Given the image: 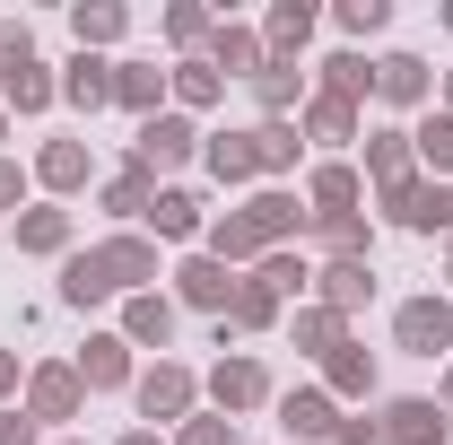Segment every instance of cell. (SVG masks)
I'll use <instances>...</instances> for the list:
<instances>
[{
    "label": "cell",
    "instance_id": "25",
    "mask_svg": "<svg viewBox=\"0 0 453 445\" xmlns=\"http://www.w3.org/2000/svg\"><path fill=\"white\" fill-rule=\"evenodd\" d=\"M244 88H253V105H262V122H296V105L314 97L296 61H271V70H262V79H244Z\"/></svg>",
    "mask_w": 453,
    "mask_h": 445
},
{
    "label": "cell",
    "instance_id": "43",
    "mask_svg": "<svg viewBox=\"0 0 453 445\" xmlns=\"http://www.w3.org/2000/svg\"><path fill=\"white\" fill-rule=\"evenodd\" d=\"M332 18H340V35H384L393 27V0H340Z\"/></svg>",
    "mask_w": 453,
    "mask_h": 445
},
{
    "label": "cell",
    "instance_id": "15",
    "mask_svg": "<svg viewBox=\"0 0 453 445\" xmlns=\"http://www.w3.org/2000/svg\"><path fill=\"white\" fill-rule=\"evenodd\" d=\"M244 219H253V236H262V254H280L288 236H305V219H314V210H305L288 183H262V192L244 201Z\"/></svg>",
    "mask_w": 453,
    "mask_h": 445
},
{
    "label": "cell",
    "instance_id": "47",
    "mask_svg": "<svg viewBox=\"0 0 453 445\" xmlns=\"http://www.w3.org/2000/svg\"><path fill=\"white\" fill-rule=\"evenodd\" d=\"M18 393H27V367H18V349H9V340H0V410H9V402H18Z\"/></svg>",
    "mask_w": 453,
    "mask_h": 445
},
{
    "label": "cell",
    "instance_id": "21",
    "mask_svg": "<svg viewBox=\"0 0 453 445\" xmlns=\"http://www.w3.org/2000/svg\"><path fill=\"white\" fill-rule=\"evenodd\" d=\"M113 332L131 340V349H166V340H174V297H157V288L122 297V324H113Z\"/></svg>",
    "mask_w": 453,
    "mask_h": 445
},
{
    "label": "cell",
    "instance_id": "42",
    "mask_svg": "<svg viewBox=\"0 0 453 445\" xmlns=\"http://www.w3.org/2000/svg\"><path fill=\"white\" fill-rule=\"evenodd\" d=\"M210 27H219V18H210V9H192V0H174V9H166V44H174L183 61H192V44H210Z\"/></svg>",
    "mask_w": 453,
    "mask_h": 445
},
{
    "label": "cell",
    "instance_id": "14",
    "mask_svg": "<svg viewBox=\"0 0 453 445\" xmlns=\"http://www.w3.org/2000/svg\"><path fill=\"white\" fill-rule=\"evenodd\" d=\"M375 97L401 105V113H427V105H436V70H427L418 53H384V61H375Z\"/></svg>",
    "mask_w": 453,
    "mask_h": 445
},
{
    "label": "cell",
    "instance_id": "6",
    "mask_svg": "<svg viewBox=\"0 0 453 445\" xmlns=\"http://www.w3.org/2000/svg\"><path fill=\"white\" fill-rule=\"evenodd\" d=\"M235 279L244 271H226L219 254H183V262H174V306H192V315L219 324L226 306H235Z\"/></svg>",
    "mask_w": 453,
    "mask_h": 445
},
{
    "label": "cell",
    "instance_id": "20",
    "mask_svg": "<svg viewBox=\"0 0 453 445\" xmlns=\"http://www.w3.org/2000/svg\"><path fill=\"white\" fill-rule=\"evenodd\" d=\"M53 97H61V79H53V70H44L35 53L0 61V105H9V113H44Z\"/></svg>",
    "mask_w": 453,
    "mask_h": 445
},
{
    "label": "cell",
    "instance_id": "13",
    "mask_svg": "<svg viewBox=\"0 0 453 445\" xmlns=\"http://www.w3.org/2000/svg\"><path fill=\"white\" fill-rule=\"evenodd\" d=\"M27 175H35L53 201H70V192H88V183H96V149H88V140H44Z\"/></svg>",
    "mask_w": 453,
    "mask_h": 445
},
{
    "label": "cell",
    "instance_id": "48",
    "mask_svg": "<svg viewBox=\"0 0 453 445\" xmlns=\"http://www.w3.org/2000/svg\"><path fill=\"white\" fill-rule=\"evenodd\" d=\"M332 445H375V419H366V410H340V428H332Z\"/></svg>",
    "mask_w": 453,
    "mask_h": 445
},
{
    "label": "cell",
    "instance_id": "17",
    "mask_svg": "<svg viewBox=\"0 0 453 445\" xmlns=\"http://www.w3.org/2000/svg\"><path fill=\"white\" fill-rule=\"evenodd\" d=\"M366 183L393 201L401 183H418V158H410V131L401 122H384V131H366Z\"/></svg>",
    "mask_w": 453,
    "mask_h": 445
},
{
    "label": "cell",
    "instance_id": "28",
    "mask_svg": "<svg viewBox=\"0 0 453 445\" xmlns=\"http://www.w3.org/2000/svg\"><path fill=\"white\" fill-rule=\"evenodd\" d=\"M105 297H122V288H113V271H105V254H96V245L61 262V306H79V315H88V306H105Z\"/></svg>",
    "mask_w": 453,
    "mask_h": 445
},
{
    "label": "cell",
    "instance_id": "50",
    "mask_svg": "<svg viewBox=\"0 0 453 445\" xmlns=\"http://www.w3.org/2000/svg\"><path fill=\"white\" fill-rule=\"evenodd\" d=\"M436 410H445V419H453V367H445V385H436Z\"/></svg>",
    "mask_w": 453,
    "mask_h": 445
},
{
    "label": "cell",
    "instance_id": "22",
    "mask_svg": "<svg viewBox=\"0 0 453 445\" xmlns=\"http://www.w3.org/2000/svg\"><path fill=\"white\" fill-rule=\"evenodd\" d=\"M296 131H305L314 149H349V140H366V131H357V105H340V97H323V88L296 105Z\"/></svg>",
    "mask_w": 453,
    "mask_h": 445
},
{
    "label": "cell",
    "instance_id": "34",
    "mask_svg": "<svg viewBox=\"0 0 453 445\" xmlns=\"http://www.w3.org/2000/svg\"><path fill=\"white\" fill-rule=\"evenodd\" d=\"M70 35H79V53H105V44L131 35V9H122V0H79V9H70Z\"/></svg>",
    "mask_w": 453,
    "mask_h": 445
},
{
    "label": "cell",
    "instance_id": "16",
    "mask_svg": "<svg viewBox=\"0 0 453 445\" xmlns=\"http://www.w3.org/2000/svg\"><path fill=\"white\" fill-rule=\"evenodd\" d=\"M357 201H366V175L349 167V158H323V167L305 175V210L314 219H349Z\"/></svg>",
    "mask_w": 453,
    "mask_h": 445
},
{
    "label": "cell",
    "instance_id": "32",
    "mask_svg": "<svg viewBox=\"0 0 453 445\" xmlns=\"http://www.w3.org/2000/svg\"><path fill=\"white\" fill-rule=\"evenodd\" d=\"M201 167L219 175V183H253L262 158H253V131H201Z\"/></svg>",
    "mask_w": 453,
    "mask_h": 445
},
{
    "label": "cell",
    "instance_id": "45",
    "mask_svg": "<svg viewBox=\"0 0 453 445\" xmlns=\"http://www.w3.org/2000/svg\"><path fill=\"white\" fill-rule=\"evenodd\" d=\"M27 183H35V175L18 167V158H0V210H9V219H18V201H27Z\"/></svg>",
    "mask_w": 453,
    "mask_h": 445
},
{
    "label": "cell",
    "instance_id": "31",
    "mask_svg": "<svg viewBox=\"0 0 453 445\" xmlns=\"http://www.w3.org/2000/svg\"><path fill=\"white\" fill-rule=\"evenodd\" d=\"M166 97H174V113H210L226 97V79L210 70V53H192V61H174V70H166Z\"/></svg>",
    "mask_w": 453,
    "mask_h": 445
},
{
    "label": "cell",
    "instance_id": "49",
    "mask_svg": "<svg viewBox=\"0 0 453 445\" xmlns=\"http://www.w3.org/2000/svg\"><path fill=\"white\" fill-rule=\"evenodd\" d=\"M113 445H166V437H157V428H122Z\"/></svg>",
    "mask_w": 453,
    "mask_h": 445
},
{
    "label": "cell",
    "instance_id": "52",
    "mask_svg": "<svg viewBox=\"0 0 453 445\" xmlns=\"http://www.w3.org/2000/svg\"><path fill=\"white\" fill-rule=\"evenodd\" d=\"M0 140H9V105H0Z\"/></svg>",
    "mask_w": 453,
    "mask_h": 445
},
{
    "label": "cell",
    "instance_id": "37",
    "mask_svg": "<svg viewBox=\"0 0 453 445\" xmlns=\"http://www.w3.org/2000/svg\"><path fill=\"white\" fill-rule=\"evenodd\" d=\"M288 340H296L305 358H332L340 340H349V315H332V306H296V315H288Z\"/></svg>",
    "mask_w": 453,
    "mask_h": 445
},
{
    "label": "cell",
    "instance_id": "2",
    "mask_svg": "<svg viewBox=\"0 0 453 445\" xmlns=\"http://www.w3.org/2000/svg\"><path fill=\"white\" fill-rule=\"evenodd\" d=\"M192 158H201V122H192V113H174V105L149 113V122H140V140H131V167L157 175V183H166V175H183Z\"/></svg>",
    "mask_w": 453,
    "mask_h": 445
},
{
    "label": "cell",
    "instance_id": "39",
    "mask_svg": "<svg viewBox=\"0 0 453 445\" xmlns=\"http://www.w3.org/2000/svg\"><path fill=\"white\" fill-rule=\"evenodd\" d=\"M253 158L280 183V175H296V158H305V131H296V122H253Z\"/></svg>",
    "mask_w": 453,
    "mask_h": 445
},
{
    "label": "cell",
    "instance_id": "10",
    "mask_svg": "<svg viewBox=\"0 0 453 445\" xmlns=\"http://www.w3.org/2000/svg\"><path fill=\"white\" fill-rule=\"evenodd\" d=\"M70 367H79V385H88V393H131V385H140V367H131V340H122V332H88Z\"/></svg>",
    "mask_w": 453,
    "mask_h": 445
},
{
    "label": "cell",
    "instance_id": "40",
    "mask_svg": "<svg viewBox=\"0 0 453 445\" xmlns=\"http://www.w3.org/2000/svg\"><path fill=\"white\" fill-rule=\"evenodd\" d=\"M253 279H262V288H271L280 306H288V297L305 306V288H314V271H305V254H288V245H280V254H262V262H253Z\"/></svg>",
    "mask_w": 453,
    "mask_h": 445
},
{
    "label": "cell",
    "instance_id": "12",
    "mask_svg": "<svg viewBox=\"0 0 453 445\" xmlns=\"http://www.w3.org/2000/svg\"><path fill=\"white\" fill-rule=\"evenodd\" d=\"M18 254H35V262H70L79 254V227H70V210L61 201H35V210H18Z\"/></svg>",
    "mask_w": 453,
    "mask_h": 445
},
{
    "label": "cell",
    "instance_id": "51",
    "mask_svg": "<svg viewBox=\"0 0 453 445\" xmlns=\"http://www.w3.org/2000/svg\"><path fill=\"white\" fill-rule=\"evenodd\" d=\"M445 113H453V70H445Z\"/></svg>",
    "mask_w": 453,
    "mask_h": 445
},
{
    "label": "cell",
    "instance_id": "4",
    "mask_svg": "<svg viewBox=\"0 0 453 445\" xmlns=\"http://www.w3.org/2000/svg\"><path fill=\"white\" fill-rule=\"evenodd\" d=\"M393 349H410V358H445L453 349V297H401L393 306Z\"/></svg>",
    "mask_w": 453,
    "mask_h": 445
},
{
    "label": "cell",
    "instance_id": "7",
    "mask_svg": "<svg viewBox=\"0 0 453 445\" xmlns=\"http://www.w3.org/2000/svg\"><path fill=\"white\" fill-rule=\"evenodd\" d=\"M453 419L436 410V393H393L384 419H375V445H445Z\"/></svg>",
    "mask_w": 453,
    "mask_h": 445
},
{
    "label": "cell",
    "instance_id": "27",
    "mask_svg": "<svg viewBox=\"0 0 453 445\" xmlns=\"http://www.w3.org/2000/svg\"><path fill=\"white\" fill-rule=\"evenodd\" d=\"M113 105L140 113V122L166 113V70H157V61H113Z\"/></svg>",
    "mask_w": 453,
    "mask_h": 445
},
{
    "label": "cell",
    "instance_id": "5",
    "mask_svg": "<svg viewBox=\"0 0 453 445\" xmlns=\"http://www.w3.org/2000/svg\"><path fill=\"white\" fill-rule=\"evenodd\" d=\"M18 410H27V419H35V428H70V419H79V410H88V385H79V367H27V402H18Z\"/></svg>",
    "mask_w": 453,
    "mask_h": 445
},
{
    "label": "cell",
    "instance_id": "36",
    "mask_svg": "<svg viewBox=\"0 0 453 445\" xmlns=\"http://www.w3.org/2000/svg\"><path fill=\"white\" fill-rule=\"evenodd\" d=\"M323 97H340V105H366V97H375V61L349 53V44H340V53H323Z\"/></svg>",
    "mask_w": 453,
    "mask_h": 445
},
{
    "label": "cell",
    "instance_id": "9",
    "mask_svg": "<svg viewBox=\"0 0 453 445\" xmlns=\"http://www.w3.org/2000/svg\"><path fill=\"white\" fill-rule=\"evenodd\" d=\"M149 245H201L210 236V210H201V192H183V183H157V201H149Z\"/></svg>",
    "mask_w": 453,
    "mask_h": 445
},
{
    "label": "cell",
    "instance_id": "1",
    "mask_svg": "<svg viewBox=\"0 0 453 445\" xmlns=\"http://www.w3.org/2000/svg\"><path fill=\"white\" fill-rule=\"evenodd\" d=\"M131 402H140V428H183V419L201 410V376H192L183 358H157V367H140Z\"/></svg>",
    "mask_w": 453,
    "mask_h": 445
},
{
    "label": "cell",
    "instance_id": "41",
    "mask_svg": "<svg viewBox=\"0 0 453 445\" xmlns=\"http://www.w3.org/2000/svg\"><path fill=\"white\" fill-rule=\"evenodd\" d=\"M105 201L113 219H149V201H157V175H140V167H122V175H105Z\"/></svg>",
    "mask_w": 453,
    "mask_h": 445
},
{
    "label": "cell",
    "instance_id": "38",
    "mask_svg": "<svg viewBox=\"0 0 453 445\" xmlns=\"http://www.w3.org/2000/svg\"><path fill=\"white\" fill-rule=\"evenodd\" d=\"M410 158L436 175V183L453 175V113H445V105H427V113H418V131H410Z\"/></svg>",
    "mask_w": 453,
    "mask_h": 445
},
{
    "label": "cell",
    "instance_id": "19",
    "mask_svg": "<svg viewBox=\"0 0 453 445\" xmlns=\"http://www.w3.org/2000/svg\"><path fill=\"white\" fill-rule=\"evenodd\" d=\"M280 315H288V306H280L253 271H244V279H235V306L219 315V349H226V340H244V332H280Z\"/></svg>",
    "mask_w": 453,
    "mask_h": 445
},
{
    "label": "cell",
    "instance_id": "44",
    "mask_svg": "<svg viewBox=\"0 0 453 445\" xmlns=\"http://www.w3.org/2000/svg\"><path fill=\"white\" fill-rule=\"evenodd\" d=\"M174 445H235V428H226L219 410H192V419L174 428Z\"/></svg>",
    "mask_w": 453,
    "mask_h": 445
},
{
    "label": "cell",
    "instance_id": "55",
    "mask_svg": "<svg viewBox=\"0 0 453 445\" xmlns=\"http://www.w3.org/2000/svg\"><path fill=\"white\" fill-rule=\"evenodd\" d=\"M61 445H88V437H61Z\"/></svg>",
    "mask_w": 453,
    "mask_h": 445
},
{
    "label": "cell",
    "instance_id": "33",
    "mask_svg": "<svg viewBox=\"0 0 453 445\" xmlns=\"http://www.w3.org/2000/svg\"><path fill=\"white\" fill-rule=\"evenodd\" d=\"M323 393H332L340 410H349V402H366V393H375V358H366L357 340H340L332 358H323Z\"/></svg>",
    "mask_w": 453,
    "mask_h": 445
},
{
    "label": "cell",
    "instance_id": "11",
    "mask_svg": "<svg viewBox=\"0 0 453 445\" xmlns=\"http://www.w3.org/2000/svg\"><path fill=\"white\" fill-rule=\"evenodd\" d=\"M210 70H219V79H262V70H271V44H262V27H244V18H219V27H210Z\"/></svg>",
    "mask_w": 453,
    "mask_h": 445
},
{
    "label": "cell",
    "instance_id": "30",
    "mask_svg": "<svg viewBox=\"0 0 453 445\" xmlns=\"http://www.w3.org/2000/svg\"><path fill=\"white\" fill-rule=\"evenodd\" d=\"M61 97H70L79 113L113 105V61L105 53H70V61H61Z\"/></svg>",
    "mask_w": 453,
    "mask_h": 445
},
{
    "label": "cell",
    "instance_id": "8",
    "mask_svg": "<svg viewBox=\"0 0 453 445\" xmlns=\"http://www.w3.org/2000/svg\"><path fill=\"white\" fill-rule=\"evenodd\" d=\"M384 219H393V227H410V236H453V183H436V175L401 183L393 201H384Z\"/></svg>",
    "mask_w": 453,
    "mask_h": 445
},
{
    "label": "cell",
    "instance_id": "46",
    "mask_svg": "<svg viewBox=\"0 0 453 445\" xmlns=\"http://www.w3.org/2000/svg\"><path fill=\"white\" fill-rule=\"evenodd\" d=\"M0 445H44V428H35V419L9 402V410H0Z\"/></svg>",
    "mask_w": 453,
    "mask_h": 445
},
{
    "label": "cell",
    "instance_id": "35",
    "mask_svg": "<svg viewBox=\"0 0 453 445\" xmlns=\"http://www.w3.org/2000/svg\"><path fill=\"white\" fill-rule=\"evenodd\" d=\"M305 236H314L332 262H375V227L357 219V210H349V219H305Z\"/></svg>",
    "mask_w": 453,
    "mask_h": 445
},
{
    "label": "cell",
    "instance_id": "3",
    "mask_svg": "<svg viewBox=\"0 0 453 445\" xmlns=\"http://www.w3.org/2000/svg\"><path fill=\"white\" fill-rule=\"evenodd\" d=\"M210 402H219V419H253V410L280 402V385H271V367L253 349H226L219 367H210Z\"/></svg>",
    "mask_w": 453,
    "mask_h": 445
},
{
    "label": "cell",
    "instance_id": "23",
    "mask_svg": "<svg viewBox=\"0 0 453 445\" xmlns=\"http://www.w3.org/2000/svg\"><path fill=\"white\" fill-rule=\"evenodd\" d=\"M96 254H105V271H113V288H122V297L157 288V245H149V236H105Z\"/></svg>",
    "mask_w": 453,
    "mask_h": 445
},
{
    "label": "cell",
    "instance_id": "54",
    "mask_svg": "<svg viewBox=\"0 0 453 445\" xmlns=\"http://www.w3.org/2000/svg\"><path fill=\"white\" fill-rule=\"evenodd\" d=\"M445 27H453V0H445Z\"/></svg>",
    "mask_w": 453,
    "mask_h": 445
},
{
    "label": "cell",
    "instance_id": "29",
    "mask_svg": "<svg viewBox=\"0 0 453 445\" xmlns=\"http://www.w3.org/2000/svg\"><path fill=\"white\" fill-rule=\"evenodd\" d=\"M201 254H219L226 271H253V262H262V236H253V219H244V210H219V219H210V236H201Z\"/></svg>",
    "mask_w": 453,
    "mask_h": 445
},
{
    "label": "cell",
    "instance_id": "26",
    "mask_svg": "<svg viewBox=\"0 0 453 445\" xmlns=\"http://www.w3.org/2000/svg\"><path fill=\"white\" fill-rule=\"evenodd\" d=\"M375 297V262H323L314 271V306H332V315H357Z\"/></svg>",
    "mask_w": 453,
    "mask_h": 445
},
{
    "label": "cell",
    "instance_id": "18",
    "mask_svg": "<svg viewBox=\"0 0 453 445\" xmlns=\"http://www.w3.org/2000/svg\"><path fill=\"white\" fill-rule=\"evenodd\" d=\"M280 428L296 445H332V428H340V402L323 385H296V393H280Z\"/></svg>",
    "mask_w": 453,
    "mask_h": 445
},
{
    "label": "cell",
    "instance_id": "24",
    "mask_svg": "<svg viewBox=\"0 0 453 445\" xmlns=\"http://www.w3.org/2000/svg\"><path fill=\"white\" fill-rule=\"evenodd\" d=\"M314 0H271V18H262V44H271V61H296L305 44H314Z\"/></svg>",
    "mask_w": 453,
    "mask_h": 445
},
{
    "label": "cell",
    "instance_id": "53",
    "mask_svg": "<svg viewBox=\"0 0 453 445\" xmlns=\"http://www.w3.org/2000/svg\"><path fill=\"white\" fill-rule=\"evenodd\" d=\"M445 288H453V254H445Z\"/></svg>",
    "mask_w": 453,
    "mask_h": 445
}]
</instances>
